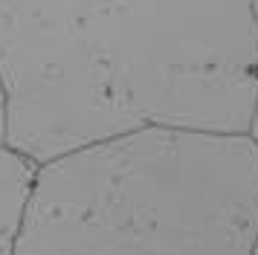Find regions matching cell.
Returning <instances> with one entry per match:
<instances>
[{
	"instance_id": "obj_3",
	"label": "cell",
	"mask_w": 258,
	"mask_h": 255,
	"mask_svg": "<svg viewBox=\"0 0 258 255\" xmlns=\"http://www.w3.org/2000/svg\"><path fill=\"white\" fill-rule=\"evenodd\" d=\"M38 165L15 148H0V255H18V235Z\"/></svg>"
},
{
	"instance_id": "obj_4",
	"label": "cell",
	"mask_w": 258,
	"mask_h": 255,
	"mask_svg": "<svg viewBox=\"0 0 258 255\" xmlns=\"http://www.w3.org/2000/svg\"><path fill=\"white\" fill-rule=\"evenodd\" d=\"M9 139V96H6V84H3V73H0V148Z\"/></svg>"
},
{
	"instance_id": "obj_5",
	"label": "cell",
	"mask_w": 258,
	"mask_h": 255,
	"mask_svg": "<svg viewBox=\"0 0 258 255\" xmlns=\"http://www.w3.org/2000/svg\"><path fill=\"white\" fill-rule=\"evenodd\" d=\"M249 137L255 139V145H258V107H255V119H252V128H249Z\"/></svg>"
},
{
	"instance_id": "obj_1",
	"label": "cell",
	"mask_w": 258,
	"mask_h": 255,
	"mask_svg": "<svg viewBox=\"0 0 258 255\" xmlns=\"http://www.w3.org/2000/svg\"><path fill=\"white\" fill-rule=\"evenodd\" d=\"M0 73L35 165L140 128L249 134L258 0H0Z\"/></svg>"
},
{
	"instance_id": "obj_6",
	"label": "cell",
	"mask_w": 258,
	"mask_h": 255,
	"mask_svg": "<svg viewBox=\"0 0 258 255\" xmlns=\"http://www.w3.org/2000/svg\"><path fill=\"white\" fill-rule=\"evenodd\" d=\"M249 255H258V232H255V241H252V252Z\"/></svg>"
},
{
	"instance_id": "obj_2",
	"label": "cell",
	"mask_w": 258,
	"mask_h": 255,
	"mask_svg": "<svg viewBox=\"0 0 258 255\" xmlns=\"http://www.w3.org/2000/svg\"><path fill=\"white\" fill-rule=\"evenodd\" d=\"M249 134L140 128L38 165L18 255H249Z\"/></svg>"
}]
</instances>
